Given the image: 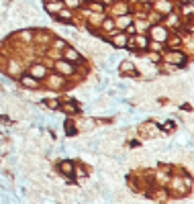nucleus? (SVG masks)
Returning <instances> with one entry per match:
<instances>
[{
    "label": "nucleus",
    "mask_w": 194,
    "mask_h": 204,
    "mask_svg": "<svg viewBox=\"0 0 194 204\" xmlns=\"http://www.w3.org/2000/svg\"><path fill=\"white\" fill-rule=\"evenodd\" d=\"M98 165L104 169V171H117V167H119V163H117V159H113V157L109 155V157H100V161H98Z\"/></svg>",
    "instance_id": "f257e3e1"
},
{
    "label": "nucleus",
    "mask_w": 194,
    "mask_h": 204,
    "mask_svg": "<svg viewBox=\"0 0 194 204\" xmlns=\"http://www.w3.org/2000/svg\"><path fill=\"white\" fill-rule=\"evenodd\" d=\"M94 123H96L94 119H86V121L80 123V129H82V131H92V129H94Z\"/></svg>",
    "instance_id": "f03ea898"
},
{
    "label": "nucleus",
    "mask_w": 194,
    "mask_h": 204,
    "mask_svg": "<svg viewBox=\"0 0 194 204\" xmlns=\"http://www.w3.org/2000/svg\"><path fill=\"white\" fill-rule=\"evenodd\" d=\"M59 169L66 174V176H68V174H74V165H72L70 161H61V163H59Z\"/></svg>",
    "instance_id": "7ed1b4c3"
},
{
    "label": "nucleus",
    "mask_w": 194,
    "mask_h": 204,
    "mask_svg": "<svg viewBox=\"0 0 194 204\" xmlns=\"http://www.w3.org/2000/svg\"><path fill=\"white\" fill-rule=\"evenodd\" d=\"M66 55H70V57H72V61H78V53H76L74 49H66Z\"/></svg>",
    "instance_id": "20e7f679"
}]
</instances>
